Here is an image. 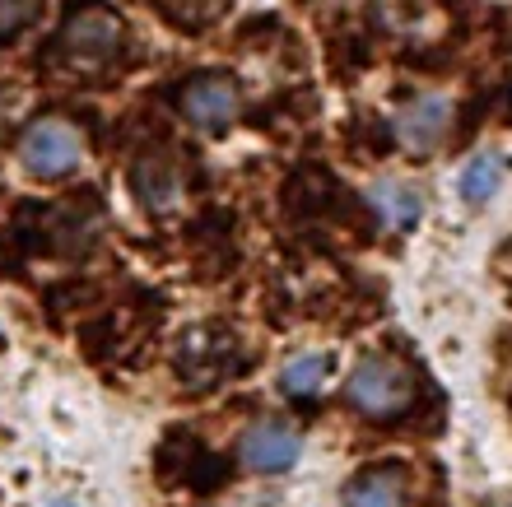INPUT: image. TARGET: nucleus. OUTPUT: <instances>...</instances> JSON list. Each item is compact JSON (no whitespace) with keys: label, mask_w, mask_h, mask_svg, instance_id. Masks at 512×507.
<instances>
[{"label":"nucleus","mask_w":512,"mask_h":507,"mask_svg":"<svg viewBox=\"0 0 512 507\" xmlns=\"http://www.w3.org/2000/svg\"><path fill=\"white\" fill-rule=\"evenodd\" d=\"M345 396H350L354 410L373 414V419H396V414L410 410L415 387H410V373H405L396 359L368 354V359L354 363L350 382H345Z\"/></svg>","instance_id":"obj_1"},{"label":"nucleus","mask_w":512,"mask_h":507,"mask_svg":"<svg viewBox=\"0 0 512 507\" xmlns=\"http://www.w3.org/2000/svg\"><path fill=\"white\" fill-rule=\"evenodd\" d=\"M19 163H24V173L38 177V182H61V177H70L84 163V140L70 121L42 117V121H33L24 131V140H19Z\"/></svg>","instance_id":"obj_2"},{"label":"nucleus","mask_w":512,"mask_h":507,"mask_svg":"<svg viewBox=\"0 0 512 507\" xmlns=\"http://www.w3.org/2000/svg\"><path fill=\"white\" fill-rule=\"evenodd\" d=\"M122 38H126L122 19L112 10H103V5H89V10L66 19L61 38H56V56L80 70H94V66H108L112 56L122 52Z\"/></svg>","instance_id":"obj_3"},{"label":"nucleus","mask_w":512,"mask_h":507,"mask_svg":"<svg viewBox=\"0 0 512 507\" xmlns=\"http://www.w3.org/2000/svg\"><path fill=\"white\" fill-rule=\"evenodd\" d=\"M177 107H182V117H187L196 131L219 135L243 117V89H238L233 75H196V80L182 84Z\"/></svg>","instance_id":"obj_4"},{"label":"nucleus","mask_w":512,"mask_h":507,"mask_svg":"<svg viewBox=\"0 0 512 507\" xmlns=\"http://www.w3.org/2000/svg\"><path fill=\"white\" fill-rule=\"evenodd\" d=\"M396 140H401L410 154H433L443 145L447 126H452V98L447 94H415L410 103L396 112Z\"/></svg>","instance_id":"obj_5"},{"label":"nucleus","mask_w":512,"mask_h":507,"mask_svg":"<svg viewBox=\"0 0 512 507\" xmlns=\"http://www.w3.org/2000/svg\"><path fill=\"white\" fill-rule=\"evenodd\" d=\"M238 456H243V466L256 470V475H284V470L294 466L298 456H303V438H298L289 424H252L238 442Z\"/></svg>","instance_id":"obj_6"},{"label":"nucleus","mask_w":512,"mask_h":507,"mask_svg":"<svg viewBox=\"0 0 512 507\" xmlns=\"http://www.w3.org/2000/svg\"><path fill=\"white\" fill-rule=\"evenodd\" d=\"M131 191L140 196L149 214H168L182 205V168H177L163 149H149L140 154L131 168Z\"/></svg>","instance_id":"obj_7"},{"label":"nucleus","mask_w":512,"mask_h":507,"mask_svg":"<svg viewBox=\"0 0 512 507\" xmlns=\"http://www.w3.org/2000/svg\"><path fill=\"white\" fill-rule=\"evenodd\" d=\"M410 480L401 466H373L345 484V507H405Z\"/></svg>","instance_id":"obj_8"},{"label":"nucleus","mask_w":512,"mask_h":507,"mask_svg":"<svg viewBox=\"0 0 512 507\" xmlns=\"http://www.w3.org/2000/svg\"><path fill=\"white\" fill-rule=\"evenodd\" d=\"M368 205L378 210V219L391 228V233H410V228L424 219V196L415 187H405L396 177H382L368 187Z\"/></svg>","instance_id":"obj_9"},{"label":"nucleus","mask_w":512,"mask_h":507,"mask_svg":"<svg viewBox=\"0 0 512 507\" xmlns=\"http://www.w3.org/2000/svg\"><path fill=\"white\" fill-rule=\"evenodd\" d=\"M326 373H331L326 354H294V359L280 368V391L289 401H312V396L326 387Z\"/></svg>","instance_id":"obj_10"},{"label":"nucleus","mask_w":512,"mask_h":507,"mask_svg":"<svg viewBox=\"0 0 512 507\" xmlns=\"http://www.w3.org/2000/svg\"><path fill=\"white\" fill-rule=\"evenodd\" d=\"M499 187H503V159L499 154H475L457 177V196L466 205H485Z\"/></svg>","instance_id":"obj_11"},{"label":"nucleus","mask_w":512,"mask_h":507,"mask_svg":"<svg viewBox=\"0 0 512 507\" xmlns=\"http://www.w3.org/2000/svg\"><path fill=\"white\" fill-rule=\"evenodd\" d=\"M42 0H0V38H19L38 19Z\"/></svg>","instance_id":"obj_12"},{"label":"nucleus","mask_w":512,"mask_h":507,"mask_svg":"<svg viewBox=\"0 0 512 507\" xmlns=\"http://www.w3.org/2000/svg\"><path fill=\"white\" fill-rule=\"evenodd\" d=\"M47 507H75V503H66V498H56V503H47Z\"/></svg>","instance_id":"obj_13"}]
</instances>
